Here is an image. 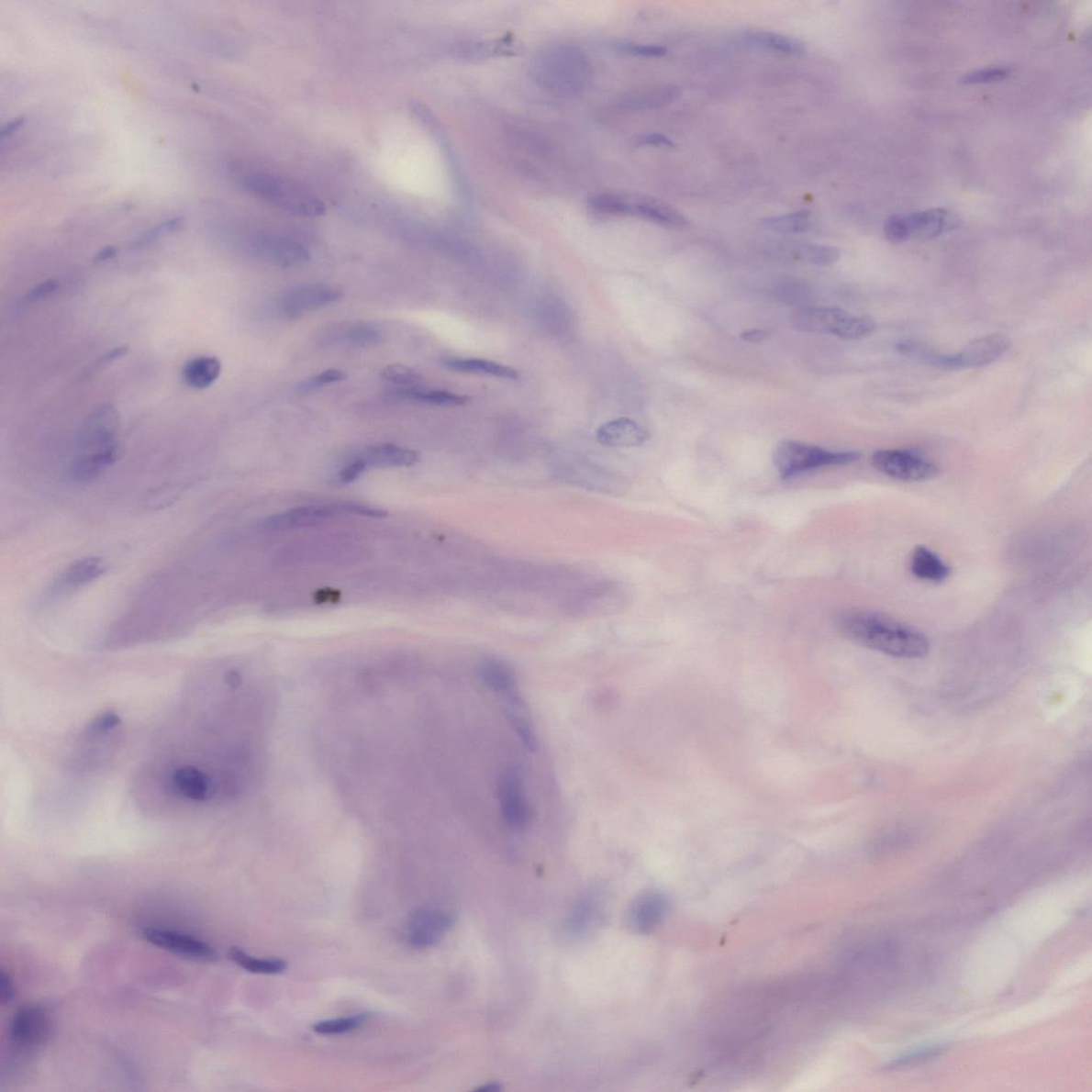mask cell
Returning a JSON list of instances; mask_svg holds the SVG:
<instances>
[{"mask_svg": "<svg viewBox=\"0 0 1092 1092\" xmlns=\"http://www.w3.org/2000/svg\"><path fill=\"white\" fill-rule=\"evenodd\" d=\"M622 50L630 55L650 58L663 57L667 54V49L659 45L628 44L623 46Z\"/></svg>", "mask_w": 1092, "mask_h": 1092, "instance_id": "45", "label": "cell"}, {"mask_svg": "<svg viewBox=\"0 0 1092 1092\" xmlns=\"http://www.w3.org/2000/svg\"><path fill=\"white\" fill-rule=\"evenodd\" d=\"M57 288L58 283L55 280H48L39 283V284L30 289V291L26 294V301L31 302L32 304V302L48 298L50 295L57 291Z\"/></svg>", "mask_w": 1092, "mask_h": 1092, "instance_id": "46", "label": "cell"}, {"mask_svg": "<svg viewBox=\"0 0 1092 1092\" xmlns=\"http://www.w3.org/2000/svg\"><path fill=\"white\" fill-rule=\"evenodd\" d=\"M122 720L114 712H105L82 730L65 761L67 773L87 778L101 772L113 760L121 745Z\"/></svg>", "mask_w": 1092, "mask_h": 1092, "instance_id": "3", "label": "cell"}, {"mask_svg": "<svg viewBox=\"0 0 1092 1092\" xmlns=\"http://www.w3.org/2000/svg\"><path fill=\"white\" fill-rule=\"evenodd\" d=\"M338 516H360L383 518L387 512L354 503H337L306 506L278 513L265 519L262 528L271 531H282L308 528L325 522V519Z\"/></svg>", "mask_w": 1092, "mask_h": 1092, "instance_id": "9", "label": "cell"}, {"mask_svg": "<svg viewBox=\"0 0 1092 1092\" xmlns=\"http://www.w3.org/2000/svg\"><path fill=\"white\" fill-rule=\"evenodd\" d=\"M1010 346L1009 339L1002 334L986 335V337L972 340L962 351L953 353L956 371L992 364L993 362L1003 357L1009 351Z\"/></svg>", "mask_w": 1092, "mask_h": 1092, "instance_id": "16", "label": "cell"}, {"mask_svg": "<svg viewBox=\"0 0 1092 1092\" xmlns=\"http://www.w3.org/2000/svg\"><path fill=\"white\" fill-rule=\"evenodd\" d=\"M812 225V215L808 210L800 212L769 217L762 221V226L775 233L795 234L808 231Z\"/></svg>", "mask_w": 1092, "mask_h": 1092, "instance_id": "35", "label": "cell"}, {"mask_svg": "<svg viewBox=\"0 0 1092 1092\" xmlns=\"http://www.w3.org/2000/svg\"><path fill=\"white\" fill-rule=\"evenodd\" d=\"M874 468L901 482H926L936 478L940 470L931 460L905 450H881L872 457Z\"/></svg>", "mask_w": 1092, "mask_h": 1092, "instance_id": "11", "label": "cell"}, {"mask_svg": "<svg viewBox=\"0 0 1092 1092\" xmlns=\"http://www.w3.org/2000/svg\"><path fill=\"white\" fill-rule=\"evenodd\" d=\"M183 223L184 220L183 218H180V217L164 221L162 223V225L157 226L154 228L150 229L149 232L141 235L139 239H138L133 243V249L139 250L153 245V243L160 240L162 237L176 232L177 229L182 228Z\"/></svg>", "mask_w": 1092, "mask_h": 1092, "instance_id": "41", "label": "cell"}, {"mask_svg": "<svg viewBox=\"0 0 1092 1092\" xmlns=\"http://www.w3.org/2000/svg\"><path fill=\"white\" fill-rule=\"evenodd\" d=\"M343 297L338 289L322 285H311L295 289L282 302V311L289 318H297L306 313L335 304Z\"/></svg>", "mask_w": 1092, "mask_h": 1092, "instance_id": "18", "label": "cell"}, {"mask_svg": "<svg viewBox=\"0 0 1092 1092\" xmlns=\"http://www.w3.org/2000/svg\"><path fill=\"white\" fill-rule=\"evenodd\" d=\"M453 923L451 913L438 908H419L410 914L406 925L407 943L416 949L437 945Z\"/></svg>", "mask_w": 1092, "mask_h": 1092, "instance_id": "13", "label": "cell"}, {"mask_svg": "<svg viewBox=\"0 0 1092 1092\" xmlns=\"http://www.w3.org/2000/svg\"><path fill=\"white\" fill-rule=\"evenodd\" d=\"M262 259L282 267L305 264L311 259L308 250L300 242L278 236L262 237L256 242Z\"/></svg>", "mask_w": 1092, "mask_h": 1092, "instance_id": "20", "label": "cell"}, {"mask_svg": "<svg viewBox=\"0 0 1092 1092\" xmlns=\"http://www.w3.org/2000/svg\"><path fill=\"white\" fill-rule=\"evenodd\" d=\"M346 377L347 376L344 372L339 370H328L318 374V376L302 383L299 385V391L306 393L318 390L319 387L340 383V381H343Z\"/></svg>", "mask_w": 1092, "mask_h": 1092, "instance_id": "43", "label": "cell"}, {"mask_svg": "<svg viewBox=\"0 0 1092 1092\" xmlns=\"http://www.w3.org/2000/svg\"><path fill=\"white\" fill-rule=\"evenodd\" d=\"M860 458L861 453L858 451H828L795 440H786L775 449L773 462L779 476L788 480L826 466L851 464Z\"/></svg>", "mask_w": 1092, "mask_h": 1092, "instance_id": "6", "label": "cell"}, {"mask_svg": "<svg viewBox=\"0 0 1092 1092\" xmlns=\"http://www.w3.org/2000/svg\"><path fill=\"white\" fill-rule=\"evenodd\" d=\"M143 937L150 944L175 953L177 955L202 960V962H214L217 959V953L212 946L202 940L184 935L181 932L147 929L143 931Z\"/></svg>", "mask_w": 1092, "mask_h": 1092, "instance_id": "15", "label": "cell"}, {"mask_svg": "<svg viewBox=\"0 0 1092 1092\" xmlns=\"http://www.w3.org/2000/svg\"><path fill=\"white\" fill-rule=\"evenodd\" d=\"M120 414L113 405H103L92 412L77 438L75 457L95 455L118 445Z\"/></svg>", "mask_w": 1092, "mask_h": 1092, "instance_id": "10", "label": "cell"}, {"mask_svg": "<svg viewBox=\"0 0 1092 1092\" xmlns=\"http://www.w3.org/2000/svg\"><path fill=\"white\" fill-rule=\"evenodd\" d=\"M478 675L485 685L503 698L515 696L518 693L515 677H513L510 669L506 664L496 659H485L479 663Z\"/></svg>", "mask_w": 1092, "mask_h": 1092, "instance_id": "28", "label": "cell"}, {"mask_svg": "<svg viewBox=\"0 0 1092 1092\" xmlns=\"http://www.w3.org/2000/svg\"><path fill=\"white\" fill-rule=\"evenodd\" d=\"M912 574L919 580L941 583L951 574V568L935 552L918 546L914 549L910 558Z\"/></svg>", "mask_w": 1092, "mask_h": 1092, "instance_id": "27", "label": "cell"}, {"mask_svg": "<svg viewBox=\"0 0 1092 1092\" xmlns=\"http://www.w3.org/2000/svg\"><path fill=\"white\" fill-rule=\"evenodd\" d=\"M772 337V332L767 329H752V330L741 333V339L748 341V343H762Z\"/></svg>", "mask_w": 1092, "mask_h": 1092, "instance_id": "49", "label": "cell"}, {"mask_svg": "<svg viewBox=\"0 0 1092 1092\" xmlns=\"http://www.w3.org/2000/svg\"><path fill=\"white\" fill-rule=\"evenodd\" d=\"M793 325L798 331L834 335L844 340L864 339L876 330V324L867 316L853 315L837 307L805 308L795 314Z\"/></svg>", "mask_w": 1092, "mask_h": 1092, "instance_id": "7", "label": "cell"}, {"mask_svg": "<svg viewBox=\"0 0 1092 1092\" xmlns=\"http://www.w3.org/2000/svg\"><path fill=\"white\" fill-rule=\"evenodd\" d=\"M681 95L680 88L674 87V85H661V87L641 89L624 95L616 103V107L627 111L659 108L675 102Z\"/></svg>", "mask_w": 1092, "mask_h": 1092, "instance_id": "24", "label": "cell"}, {"mask_svg": "<svg viewBox=\"0 0 1092 1092\" xmlns=\"http://www.w3.org/2000/svg\"><path fill=\"white\" fill-rule=\"evenodd\" d=\"M240 680L194 683L173 732L133 781L137 804L157 815L194 814L228 804L247 783L249 754L229 735Z\"/></svg>", "mask_w": 1092, "mask_h": 1092, "instance_id": "1", "label": "cell"}, {"mask_svg": "<svg viewBox=\"0 0 1092 1092\" xmlns=\"http://www.w3.org/2000/svg\"><path fill=\"white\" fill-rule=\"evenodd\" d=\"M559 475L565 482L590 490L608 492L614 486L616 488L617 485L613 474L604 473L596 468L565 470L563 474H559Z\"/></svg>", "mask_w": 1092, "mask_h": 1092, "instance_id": "32", "label": "cell"}, {"mask_svg": "<svg viewBox=\"0 0 1092 1092\" xmlns=\"http://www.w3.org/2000/svg\"><path fill=\"white\" fill-rule=\"evenodd\" d=\"M398 395L400 397L417 400L418 403L446 407L464 406L471 401V398L465 395L440 390L426 391L420 390L419 387L401 389Z\"/></svg>", "mask_w": 1092, "mask_h": 1092, "instance_id": "33", "label": "cell"}, {"mask_svg": "<svg viewBox=\"0 0 1092 1092\" xmlns=\"http://www.w3.org/2000/svg\"><path fill=\"white\" fill-rule=\"evenodd\" d=\"M107 564L98 557H88L69 565L50 587V596L70 595L101 577Z\"/></svg>", "mask_w": 1092, "mask_h": 1092, "instance_id": "17", "label": "cell"}, {"mask_svg": "<svg viewBox=\"0 0 1092 1092\" xmlns=\"http://www.w3.org/2000/svg\"><path fill=\"white\" fill-rule=\"evenodd\" d=\"M589 206L600 214L629 216L630 196L616 194H598L591 197Z\"/></svg>", "mask_w": 1092, "mask_h": 1092, "instance_id": "37", "label": "cell"}, {"mask_svg": "<svg viewBox=\"0 0 1092 1092\" xmlns=\"http://www.w3.org/2000/svg\"><path fill=\"white\" fill-rule=\"evenodd\" d=\"M371 468H407L416 464L419 456L417 451L404 449L394 444H384L368 449L362 455L355 458Z\"/></svg>", "mask_w": 1092, "mask_h": 1092, "instance_id": "26", "label": "cell"}, {"mask_svg": "<svg viewBox=\"0 0 1092 1092\" xmlns=\"http://www.w3.org/2000/svg\"><path fill=\"white\" fill-rule=\"evenodd\" d=\"M117 254V247H115V246L105 247L104 249L101 250L100 252H98L96 254V256L95 258V262H107L111 259H114Z\"/></svg>", "mask_w": 1092, "mask_h": 1092, "instance_id": "52", "label": "cell"}, {"mask_svg": "<svg viewBox=\"0 0 1092 1092\" xmlns=\"http://www.w3.org/2000/svg\"><path fill=\"white\" fill-rule=\"evenodd\" d=\"M636 146H654V147H674V143L669 139L668 137L662 134H647L638 136L635 139Z\"/></svg>", "mask_w": 1092, "mask_h": 1092, "instance_id": "48", "label": "cell"}, {"mask_svg": "<svg viewBox=\"0 0 1092 1092\" xmlns=\"http://www.w3.org/2000/svg\"><path fill=\"white\" fill-rule=\"evenodd\" d=\"M365 471H367L365 465L359 462L358 459H354L341 470L340 480L343 484H351L363 475Z\"/></svg>", "mask_w": 1092, "mask_h": 1092, "instance_id": "47", "label": "cell"}, {"mask_svg": "<svg viewBox=\"0 0 1092 1092\" xmlns=\"http://www.w3.org/2000/svg\"><path fill=\"white\" fill-rule=\"evenodd\" d=\"M242 186L250 194L293 215L318 217L326 213L325 203L318 196L273 174H249L243 177Z\"/></svg>", "mask_w": 1092, "mask_h": 1092, "instance_id": "5", "label": "cell"}, {"mask_svg": "<svg viewBox=\"0 0 1092 1092\" xmlns=\"http://www.w3.org/2000/svg\"><path fill=\"white\" fill-rule=\"evenodd\" d=\"M383 378L389 383L406 387H418L423 383V377L418 373L413 371L412 368L401 365L392 364L386 366L383 371Z\"/></svg>", "mask_w": 1092, "mask_h": 1092, "instance_id": "40", "label": "cell"}, {"mask_svg": "<svg viewBox=\"0 0 1092 1092\" xmlns=\"http://www.w3.org/2000/svg\"><path fill=\"white\" fill-rule=\"evenodd\" d=\"M743 41L761 50L788 56H799L806 51L804 43L798 41V39L774 34V32H747L746 35H743Z\"/></svg>", "mask_w": 1092, "mask_h": 1092, "instance_id": "31", "label": "cell"}, {"mask_svg": "<svg viewBox=\"0 0 1092 1092\" xmlns=\"http://www.w3.org/2000/svg\"><path fill=\"white\" fill-rule=\"evenodd\" d=\"M959 226L955 215L945 209H929L910 215H896L885 223L886 239L893 243L911 240H932Z\"/></svg>", "mask_w": 1092, "mask_h": 1092, "instance_id": "8", "label": "cell"}, {"mask_svg": "<svg viewBox=\"0 0 1092 1092\" xmlns=\"http://www.w3.org/2000/svg\"><path fill=\"white\" fill-rule=\"evenodd\" d=\"M668 900L659 892H647L638 897L630 910V923L634 930L647 932L655 929L666 916Z\"/></svg>", "mask_w": 1092, "mask_h": 1092, "instance_id": "22", "label": "cell"}, {"mask_svg": "<svg viewBox=\"0 0 1092 1092\" xmlns=\"http://www.w3.org/2000/svg\"><path fill=\"white\" fill-rule=\"evenodd\" d=\"M649 439L650 433L644 427L627 418L610 420L596 430L597 442L613 449L641 446Z\"/></svg>", "mask_w": 1092, "mask_h": 1092, "instance_id": "21", "label": "cell"}, {"mask_svg": "<svg viewBox=\"0 0 1092 1092\" xmlns=\"http://www.w3.org/2000/svg\"><path fill=\"white\" fill-rule=\"evenodd\" d=\"M221 373V363L215 357H197L189 360L183 367L184 383L195 390L207 389L216 383Z\"/></svg>", "mask_w": 1092, "mask_h": 1092, "instance_id": "29", "label": "cell"}, {"mask_svg": "<svg viewBox=\"0 0 1092 1092\" xmlns=\"http://www.w3.org/2000/svg\"><path fill=\"white\" fill-rule=\"evenodd\" d=\"M943 1051L944 1048L942 1047H931L918 1050L913 1052V1053L904 1055L903 1057L897 1058V1061L892 1062L891 1068H903L907 1067V1065H914L930 1061V1059L935 1058L942 1053Z\"/></svg>", "mask_w": 1092, "mask_h": 1092, "instance_id": "44", "label": "cell"}, {"mask_svg": "<svg viewBox=\"0 0 1092 1092\" xmlns=\"http://www.w3.org/2000/svg\"><path fill=\"white\" fill-rule=\"evenodd\" d=\"M801 258L814 265L829 266L840 260L837 248L824 245H805L800 248Z\"/></svg>", "mask_w": 1092, "mask_h": 1092, "instance_id": "39", "label": "cell"}, {"mask_svg": "<svg viewBox=\"0 0 1092 1092\" xmlns=\"http://www.w3.org/2000/svg\"><path fill=\"white\" fill-rule=\"evenodd\" d=\"M13 995H15V990H13L11 979L5 971H2V975H0V1001L3 1005L10 1003Z\"/></svg>", "mask_w": 1092, "mask_h": 1092, "instance_id": "50", "label": "cell"}, {"mask_svg": "<svg viewBox=\"0 0 1092 1092\" xmlns=\"http://www.w3.org/2000/svg\"><path fill=\"white\" fill-rule=\"evenodd\" d=\"M229 958L240 968L253 975H280L286 969V963L280 959H260L249 955L237 947L229 951Z\"/></svg>", "mask_w": 1092, "mask_h": 1092, "instance_id": "34", "label": "cell"}, {"mask_svg": "<svg viewBox=\"0 0 1092 1092\" xmlns=\"http://www.w3.org/2000/svg\"><path fill=\"white\" fill-rule=\"evenodd\" d=\"M128 351V348L127 346L116 348V350H114L113 351H110L107 354H105L104 357L100 361L97 362V366L102 367V366L111 363V362L120 359L121 357H123V355L127 354Z\"/></svg>", "mask_w": 1092, "mask_h": 1092, "instance_id": "51", "label": "cell"}, {"mask_svg": "<svg viewBox=\"0 0 1092 1092\" xmlns=\"http://www.w3.org/2000/svg\"><path fill=\"white\" fill-rule=\"evenodd\" d=\"M630 216L659 223L670 228H684L688 225L686 217L676 209L647 196H630Z\"/></svg>", "mask_w": 1092, "mask_h": 1092, "instance_id": "25", "label": "cell"}, {"mask_svg": "<svg viewBox=\"0 0 1092 1092\" xmlns=\"http://www.w3.org/2000/svg\"><path fill=\"white\" fill-rule=\"evenodd\" d=\"M443 365L447 370L462 373H475L485 374V376L496 377L507 380H518L519 373L515 368L498 364L496 362L482 359H445Z\"/></svg>", "mask_w": 1092, "mask_h": 1092, "instance_id": "30", "label": "cell"}, {"mask_svg": "<svg viewBox=\"0 0 1092 1092\" xmlns=\"http://www.w3.org/2000/svg\"><path fill=\"white\" fill-rule=\"evenodd\" d=\"M532 73L537 83L552 94L574 95L580 94L588 84L591 68L581 49L559 44L537 56Z\"/></svg>", "mask_w": 1092, "mask_h": 1092, "instance_id": "4", "label": "cell"}, {"mask_svg": "<svg viewBox=\"0 0 1092 1092\" xmlns=\"http://www.w3.org/2000/svg\"><path fill=\"white\" fill-rule=\"evenodd\" d=\"M1011 70L1004 67H991L980 69L963 76L962 83L965 84H988L1004 81L1009 77Z\"/></svg>", "mask_w": 1092, "mask_h": 1092, "instance_id": "42", "label": "cell"}, {"mask_svg": "<svg viewBox=\"0 0 1092 1092\" xmlns=\"http://www.w3.org/2000/svg\"><path fill=\"white\" fill-rule=\"evenodd\" d=\"M120 455L121 447L117 445L95 455L75 457L69 465L68 476L75 484L92 483L115 464Z\"/></svg>", "mask_w": 1092, "mask_h": 1092, "instance_id": "23", "label": "cell"}, {"mask_svg": "<svg viewBox=\"0 0 1092 1092\" xmlns=\"http://www.w3.org/2000/svg\"><path fill=\"white\" fill-rule=\"evenodd\" d=\"M338 334H334V341H343L352 347H366L376 345L379 343L380 335L378 331L371 327L365 325H354L351 328L338 329Z\"/></svg>", "mask_w": 1092, "mask_h": 1092, "instance_id": "36", "label": "cell"}, {"mask_svg": "<svg viewBox=\"0 0 1092 1092\" xmlns=\"http://www.w3.org/2000/svg\"><path fill=\"white\" fill-rule=\"evenodd\" d=\"M50 1020L48 1012L39 1006H26L19 1009L12 1020L10 1037L13 1043L21 1049H32L48 1041Z\"/></svg>", "mask_w": 1092, "mask_h": 1092, "instance_id": "14", "label": "cell"}, {"mask_svg": "<svg viewBox=\"0 0 1092 1092\" xmlns=\"http://www.w3.org/2000/svg\"><path fill=\"white\" fill-rule=\"evenodd\" d=\"M318 595L319 596H316V598H318L319 603L328 602L329 600H331V598H333V600H337L338 597V592L332 590L319 591Z\"/></svg>", "mask_w": 1092, "mask_h": 1092, "instance_id": "54", "label": "cell"}, {"mask_svg": "<svg viewBox=\"0 0 1092 1092\" xmlns=\"http://www.w3.org/2000/svg\"><path fill=\"white\" fill-rule=\"evenodd\" d=\"M621 588L618 584L607 583L585 589L569 604L571 613L598 615L614 611L622 604Z\"/></svg>", "mask_w": 1092, "mask_h": 1092, "instance_id": "19", "label": "cell"}, {"mask_svg": "<svg viewBox=\"0 0 1092 1092\" xmlns=\"http://www.w3.org/2000/svg\"><path fill=\"white\" fill-rule=\"evenodd\" d=\"M365 1021V1015L326 1020V1021L316 1023L313 1026V1030L318 1034L324 1036L343 1035L346 1032L357 1031Z\"/></svg>", "mask_w": 1092, "mask_h": 1092, "instance_id": "38", "label": "cell"}, {"mask_svg": "<svg viewBox=\"0 0 1092 1092\" xmlns=\"http://www.w3.org/2000/svg\"><path fill=\"white\" fill-rule=\"evenodd\" d=\"M497 794L506 824L513 830H525L529 826L532 812L524 793L521 774L517 767L505 768L499 774Z\"/></svg>", "mask_w": 1092, "mask_h": 1092, "instance_id": "12", "label": "cell"}, {"mask_svg": "<svg viewBox=\"0 0 1092 1092\" xmlns=\"http://www.w3.org/2000/svg\"><path fill=\"white\" fill-rule=\"evenodd\" d=\"M24 123H25L24 117H17V118H16V120L6 123L5 125V127L3 128L2 131H0V136L6 137V136H9V135L15 133V131H17L19 128H21Z\"/></svg>", "mask_w": 1092, "mask_h": 1092, "instance_id": "53", "label": "cell"}, {"mask_svg": "<svg viewBox=\"0 0 1092 1092\" xmlns=\"http://www.w3.org/2000/svg\"><path fill=\"white\" fill-rule=\"evenodd\" d=\"M835 627L848 640L868 649L899 659H920L930 651V641L917 629L889 616L873 611H841Z\"/></svg>", "mask_w": 1092, "mask_h": 1092, "instance_id": "2", "label": "cell"}]
</instances>
